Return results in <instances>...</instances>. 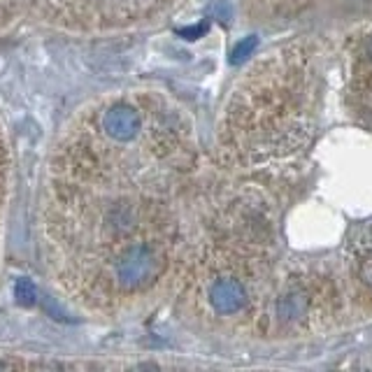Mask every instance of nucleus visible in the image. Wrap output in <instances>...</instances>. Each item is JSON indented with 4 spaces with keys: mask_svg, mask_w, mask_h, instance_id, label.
<instances>
[{
    "mask_svg": "<svg viewBox=\"0 0 372 372\" xmlns=\"http://www.w3.org/2000/svg\"><path fill=\"white\" fill-rule=\"evenodd\" d=\"M100 128L109 140L116 142H131L142 131V116L135 107L126 103H116L107 107L100 116Z\"/></svg>",
    "mask_w": 372,
    "mask_h": 372,
    "instance_id": "nucleus-2",
    "label": "nucleus"
},
{
    "mask_svg": "<svg viewBox=\"0 0 372 372\" xmlns=\"http://www.w3.org/2000/svg\"><path fill=\"white\" fill-rule=\"evenodd\" d=\"M366 58H368V61L372 63V38L366 42Z\"/></svg>",
    "mask_w": 372,
    "mask_h": 372,
    "instance_id": "nucleus-6",
    "label": "nucleus"
},
{
    "mask_svg": "<svg viewBox=\"0 0 372 372\" xmlns=\"http://www.w3.org/2000/svg\"><path fill=\"white\" fill-rule=\"evenodd\" d=\"M302 312H305V295L300 291H293V293H286L282 305H279V314L286 321H293V319H300Z\"/></svg>",
    "mask_w": 372,
    "mask_h": 372,
    "instance_id": "nucleus-4",
    "label": "nucleus"
},
{
    "mask_svg": "<svg viewBox=\"0 0 372 372\" xmlns=\"http://www.w3.org/2000/svg\"><path fill=\"white\" fill-rule=\"evenodd\" d=\"M256 45H258V40L253 38V35L240 40L238 45L233 47V52H231V63H233V65H240L242 61H247V56L253 54V49H256Z\"/></svg>",
    "mask_w": 372,
    "mask_h": 372,
    "instance_id": "nucleus-5",
    "label": "nucleus"
},
{
    "mask_svg": "<svg viewBox=\"0 0 372 372\" xmlns=\"http://www.w3.org/2000/svg\"><path fill=\"white\" fill-rule=\"evenodd\" d=\"M165 268V256L156 244L135 242L119 251L114 258V282L121 291L135 293L145 291L147 286L160 277Z\"/></svg>",
    "mask_w": 372,
    "mask_h": 372,
    "instance_id": "nucleus-1",
    "label": "nucleus"
},
{
    "mask_svg": "<svg viewBox=\"0 0 372 372\" xmlns=\"http://www.w3.org/2000/svg\"><path fill=\"white\" fill-rule=\"evenodd\" d=\"M209 305L217 314H238L247 305V289L235 277H219L209 286Z\"/></svg>",
    "mask_w": 372,
    "mask_h": 372,
    "instance_id": "nucleus-3",
    "label": "nucleus"
}]
</instances>
